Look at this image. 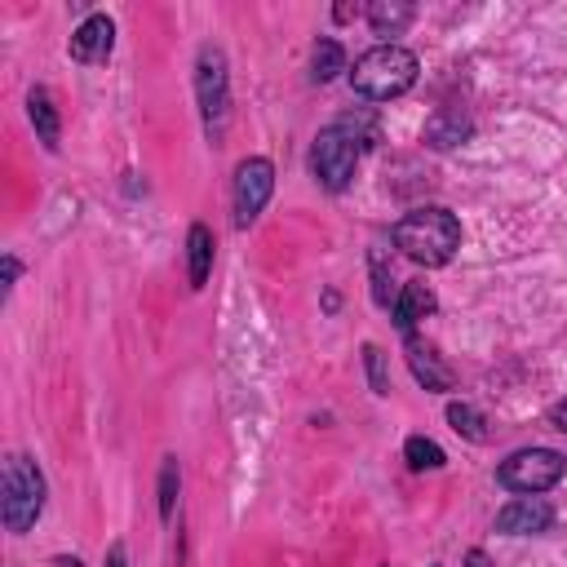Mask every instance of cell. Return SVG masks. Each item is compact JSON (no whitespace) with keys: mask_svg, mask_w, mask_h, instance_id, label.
<instances>
[{"mask_svg":"<svg viewBox=\"0 0 567 567\" xmlns=\"http://www.w3.org/2000/svg\"><path fill=\"white\" fill-rule=\"evenodd\" d=\"M18 270H22V266H18L13 257H4V292L13 288V279H18Z\"/></svg>","mask_w":567,"mask_h":567,"instance_id":"cell-23","label":"cell"},{"mask_svg":"<svg viewBox=\"0 0 567 567\" xmlns=\"http://www.w3.org/2000/svg\"><path fill=\"white\" fill-rule=\"evenodd\" d=\"M199 106H204L208 133H221L226 111H230V93H226V58L217 49L199 53Z\"/></svg>","mask_w":567,"mask_h":567,"instance_id":"cell-7","label":"cell"},{"mask_svg":"<svg viewBox=\"0 0 567 567\" xmlns=\"http://www.w3.org/2000/svg\"><path fill=\"white\" fill-rule=\"evenodd\" d=\"M447 421L456 434H465L470 443H487V421L470 408V403H447Z\"/></svg>","mask_w":567,"mask_h":567,"instance_id":"cell-17","label":"cell"},{"mask_svg":"<svg viewBox=\"0 0 567 567\" xmlns=\"http://www.w3.org/2000/svg\"><path fill=\"white\" fill-rule=\"evenodd\" d=\"M394 248L403 257H412L416 266H447L452 252L461 248V221L447 208H439V204L412 208L394 226Z\"/></svg>","mask_w":567,"mask_h":567,"instance_id":"cell-1","label":"cell"},{"mask_svg":"<svg viewBox=\"0 0 567 567\" xmlns=\"http://www.w3.org/2000/svg\"><path fill=\"white\" fill-rule=\"evenodd\" d=\"M346 71V49L337 44V40H319L315 49H310V75L319 80V84H328V80H337Z\"/></svg>","mask_w":567,"mask_h":567,"instance_id":"cell-16","label":"cell"},{"mask_svg":"<svg viewBox=\"0 0 567 567\" xmlns=\"http://www.w3.org/2000/svg\"><path fill=\"white\" fill-rule=\"evenodd\" d=\"M363 363H368V381L377 394H390V381H385V359L377 346H363Z\"/></svg>","mask_w":567,"mask_h":567,"instance_id":"cell-20","label":"cell"},{"mask_svg":"<svg viewBox=\"0 0 567 567\" xmlns=\"http://www.w3.org/2000/svg\"><path fill=\"white\" fill-rule=\"evenodd\" d=\"M549 421H554V425H558V430L567 434V399H558V403L549 408Z\"/></svg>","mask_w":567,"mask_h":567,"instance_id":"cell-22","label":"cell"},{"mask_svg":"<svg viewBox=\"0 0 567 567\" xmlns=\"http://www.w3.org/2000/svg\"><path fill=\"white\" fill-rule=\"evenodd\" d=\"M425 315H434V292L430 284H403L399 301H394V328L399 332H412Z\"/></svg>","mask_w":567,"mask_h":567,"instance_id":"cell-11","label":"cell"},{"mask_svg":"<svg viewBox=\"0 0 567 567\" xmlns=\"http://www.w3.org/2000/svg\"><path fill=\"white\" fill-rule=\"evenodd\" d=\"M465 567H487V554H483V549H470V558H465Z\"/></svg>","mask_w":567,"mask_h":567,"instance_id":"cell-25","label":"cell"},{"mask_svg":"<svg viewBox=\"0 0 567 567\" xmlns=\"http://www.w3.org/2000/svg\"><path fill=\"white\" fill-rule=\"evenodd\" d=\"M372 297L381 301V306H390V275H385V261H381V252H372Z\"/></svg>","mask_w":567,"mask_h":567,"instance_id":"cell-21","label":"cell"},{"mask_svg":"<svg viewBox=\"0 0 567 567\" xmlns=\"http://www.w3.org/2000/svg\"><path fill=\"white\" fill-rule=\"evenodd\" d=\"M408 368H412V377H416L425 390H452V372L439 363L434 346H425V341H416V337H408Z\"/></svg>","mask_w":567,"mask_h":567,"instance_id":"cell-10","label":"cell"},{"mask_svg":"<svg viewBox=\"0 0 567 567\" xmlns=\"http://www.w3.org/2000/svg\"><path fill=\"white\" fill-rule=\"evenodd\" d=\"M270 190H275V168H270V159H261V155L244 159V164L235 168V226H252L257 213L266 208Z\"/></svg>","mask_w":567,"mask_h":567,"instance_id":"cell-6","label":"cell"},{"mask_svg":"<svg viewBox=\"0 0 567 567\" xmlns=\"http://www.w3.org/2000/svg\"><path fill=\"white\" fill-rule=\"evenodd\" d=\"M44 509V474L31 456H9L4 461V478H0V514H4V527L9 532H27L35 527Z\"/></svg>","mask_w":567,"mask_h":567,"instance_id":"cell-3","label":"cell"},{"mask_svg":"<svg viewBox=\"0 0 567 567\" xmlns=\"http://www.w3.org/2000/svg\"><path fill=\"white\" fill-rule=\"evenodd\" d=\"M106 567H124V545H120V540L111 545V554H106Z\"/></svg>","mask_w":567,"mask_h":567,"instance_id":"cell-24","label":"cell"},{"mask_svg":"<svg viewBox=\"0 0 567 567\" xmlns=\"http://www.w3.org/2000/svg\"><path fill=\"white\" fill-rule=\"evenodd\" d=\"M350 84L368 102H390V97H399V93H408L416 84V53L394 44V40H385V44L368 49L363 58H354Z\"/></svg>","mask_w":567,"mask_h":567,"instance_id":"cell-2","label":"cell"},{"mask_svg":"<svg viewBox=\"0 0 567 567\" xmlns=\"http://www.w3.org/2000/svg\"><path fill=\"white\" fill-rule=\"evenodd\" d=\"M354 164H359V142L350 133H341L337 124L323 128L310 146V173L323 190H346L350 177H354Z\"/></svg>","mask_w":567,"mask_h":567,"instance_id":"cell-5","label":"cell"},{"mask_svg":"<svg viewBox=\"0 0 567 567\" xmlns=\"http://www.w3.org/2000/svg\"><path fill=\"white\" fill-rule=\"evenodd\" d=\"M549 523H554V509L540 496H514L496 514V532L505 536H536V532H549Z\"/></svg>","mask_w":567,"mask_h":567,"instance_id":"cell-8","label":"cell"},{"mask_svg":"<svg viewBox=\"0 0 567 567\" xmlns=\"http://www.w3.org/2000/svg\"><path fill=\"white\" fill-rule=\"evenodd\" d=\"M177 487H182V474H177V461L168 456V461H164V470H159V514H164V518H173Z\"/></svg>","mask_w":567,"mask_h":567,"instance_id":"cell-19","label":"cell"},{"mask_svg":"<svg viewBox=\"0 0 567 567\" xmlns=\"http://www.w3.org/2000/svg\"><path fill=\"white\" fill-rule=\"evenodd\" d=\"M408 18H412V4H403V0H372L368 4V22L377 35H399L408 27Z\"/></svg>","mask_w":567,"mask_h":567,"instance_id":"cell-14","label":"cell"},{"mask_svg":"<svg viewBox=\"0 0 567 567\" xmlns=\"http://www.w3.org/2000/svg\"><path fill=\"white\" fill-rule=\"evenodd\" d=\"M27 111H31V124H35V133H40V142H44L49 151H58L62 128H58V111H53L49 93H44V89H35V93H31V102H27Z\"/></svg>","mask_w":567,"mask_h":567,"instance_id":"cell-15","label":"cell"},{"mask_svg":"<svg viewBox=\"0 0 567 567\" xmlns=\"http://www.w3.org/2000/svg\"><path fill=\"white\" fill-rule=\"evenodd\" d=\"M403 456H408V465L412 470H443V447L434 443V439H421V434H412L408 439V447H403Z\"/></svg>","mask_w":567,"mask_h":567,"instance_id":"cell-18","label":"cell"},{"mask_svg":"<svg viewBox=\"0 0 567 567\" xmlns=\"http://www.w3.org/2000/svg\"><path fill=\"white\" fill-rule=\"evenodd\" d=\"M111 44H115V22L106 13H93L75 27L71 35V58L75 62H106L111 58Z\"/></svg>","mask_w":567,"mask_h":567,"instance_id":"cell-9","label":"cell"},{"mask_svg":"<svg viewBox=\"0 0 567 567\" xmlns=\"http://www.w3.org/2000/svg\"><path fill=\"white\" fill-rule=\"evenodd\" d=\"M58 567H80V563L75 558H58Z\"/></svg>","mask_w":567,"mask_h":567,"instance_id":"cell-26","label":"cell"},{"mask_svg":"<svg viewBox=\"0 0 567 567\" xmlns=\"http://www.w3.org/2000/svg\"><path fill=\"white\" fill-rule=\"evenodd\" d=\"M465 137H470V120H465L461 111H439V115L425 124V142H430V146H439V151H447V146L465 142Z\"/></svg>","mask_w":567,"mask_h":567,"instance_id":"cell-13","label":"cell"},{"mask_svg":"<svg viewBox=\"0 0 567 567\" xmlns=\"http://www.w3.org/2000/svg\"><path fill=\"white\" fill-rule=\"evenodd\" d=\"M496 478H501L505 492L540 496V492H549L563 478V456L554 447H523V452H514V456L501 461Z\"/></svg>","mask_w":567,"mask_h":567,"instance_id":"cell-4","label":"cell"},{"mask_svg":"<svg viewBox=\"0 0 567 567\" xmlns=\"http://www.w3.org/2000/svg\"><path fill=\"white\" fill-rule=\"evenodd\" d=\"M208 270H213V230L204 221H195L190 235H186V275H190V288H204L208 284Z\"/></svg>","mask_w":567,"mask_h":567,"instance_id":"cell-12","label":"cell"}]
</instances>
